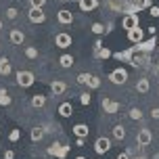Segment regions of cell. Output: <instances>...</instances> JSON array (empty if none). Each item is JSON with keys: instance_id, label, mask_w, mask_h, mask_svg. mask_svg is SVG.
<instances>
[{"instance_id": "7", "label": "cell", "mask_w": 159, "mask_h": 159, "mask_svg": "<svg viewBox=\"0 0 159 159\" xmlns=\"http://www.w3.org/2000/svg\"><path fill=\"white\" fill-rule=\"evenodd\" d=\"M27 17H30V21H32V23H44V21H46V13H44L42 8H36V7L30 8Z\"/></svg>"}, {"instance_id": "41", "label": "cell", "mask_w": 159, "mask_h": 159, "mask_svg": "<svg viewBox=\"0 0 159 159\" xmlns=\"http://www.w3.org/2000/svg\"><path fill=\"white\" fill-rule=\"evenodd\" d=\"M75 159H86V157H75Z\"/></svg>"}, {"instance_id": "24", "label": "cell", "mask_w": 159, "mask_h": 159, "mask_svg": "<svg viewBox=\"0 0 159 159\" xmlns=\"http://www.w3.org/2000/svg\"><path fill=\"white\" fill-rule=\"evenodd\" d=\"M11 103H13V98H11V94H8V90L0 88V107H8Z\"/></svg>"}, {"instance_id": "28", "label": "cell", "mask_w": 159, "mask_h": 159, "mask_svg": "<svg viewBox=\"0 0 159 159\" xmlns=\"http://www.w3.org/2000/svg\"><path fill=\"white\" fill-rule=\"evenodd\" d=\"M90 30H92V34H96V36H101V34L107 32L103 23H92V25H90Z\"/></svg>"}, {"instance_id": "19", "label": "cell", "mask_w": 159, "mask_h": 159, "mask_svg": "<svg viewBox=\"0 0 159 159\" xmlns=\"http://www.w3.org/2000/svg\"><path fill=\"white\" fill-rule=\"evenodd\" d=\"M134 50H136L134 46H130L128 50H124V52H115L113 57H115L117 61H128V63H130V59H132V55H134Z\"/></svg>"}, {"instance_id": "18", "label": "cell", "mask_w": 159, "mask_h": 159, "mask_svg": "<svg viewBox=\"0 0 159 159\" xmlns=\"http://www.w3.org/2000/svg\"><path fill=\"white\" fill-rule=\"evenodd\" d=\"M149 88H151L149 78H140L138 82H136V92H140V94H147V92H149Z\"/></svg>"}, {"instance_id": "2", "label": "cell", "mask_w": 159, "mask_h": 159, "mask_svg": "<svg viewBox=\"0 0 159 159\" xmlns=\"http://www.w3.org/2000/svg\"><path fill=\"white\" fill-rule=\"evenodd\" d=\"M15 78H17V84H19L21 88H30L34 82H36V78H34L32 71H17Z\"/></svg>"}, {"instance_id": "11", "label": "cell", "mask_w": 159, "mask_h": 159, "mask_svg": "<svg viewBox=\"0 0 159 159\" xmlns=\"http://www.w3.org/2000/svg\"><path fill=\"white\" fill-rule=\"evenodd\" d=\"M157 46V38L155 36H151V40H147V42H140V44H136V50H140V52H151L153 48Z\"/></svg>"}, {"instance_id": "39", "label": "cell", "mask_w": 159, "mask_h": 159, "mask_svg": "<svg viewBox=\"0 0 159 159\" xmlns=\"http://www.w3.org/2000/svg\"><path fill=\"white\" fill-rule=\"evenodd\" d=\"M15 157V153L13 151H4V159H13Z\"/></svg>"}, {"instance_id": "42", "label": "cell", "mask_w": 159, "mask_h": 159, "mask_svg": "<svg viewBox=\"0 0 159 159\" xmlns=\"http://www.w3.org/2000/svg\"><path fill=\"white\" fill-rule=\"evenodd\" d=\"M0 30H2V21H0Z\"/></svg>"}, {"instance_id": "30", "label": "cell", "mask_w": 159, "mask_h": 159, "mask_svg": "<svg viewBox=\"0 0 159 159\" xmlns=\"http://www.w3.org/2000/svg\"><path fill=\"white\" fill-rule=\"evenodd\" d=\"M130 119H143V111L138 107H132L130 109Z\"/></svg>"}, {"instance_id": "31", "label": "cell", "mask_w": 159, "mask_h": 159, "mask_svg": "<svg viewBox=\"0 0 159 159\" xmlns=\"http://www.w3.org/2000/svg\"><path fill=\"white\" fill-rule=\"evenodd\" d=\"M94 55L98 57V59H109V57H111V50H109V48H101V50H96Z\"/></svg>"}, {"instance_id": "35", "label": "cell", "mask_w": 159, "mask_h": 159, "mask_svg": "<svg viewBox=\"0 0 159 159\" xmlns=\"http://www.w3.org/2000/svg\"><path fill=\"white\" fill-rule=\"evenodd\" d=\"M30 2H32V7H36V8H42L46 0H30Z\"/></svg>"}, {"instance_id": "1", "label": "cell", "mask_w": 159, "mask_h": 159, "mask_svg": "<svg viewBox=\"0 0 159 159\" xmlns=\"http://www.w3.org/2000/svg\"><path fill=\"white\" fill-rule=\"evenodd\" d=\"M138 25H140V17H138V13H126V15L121 17V27H124L126 32L136 30Z\"/></svg>"}, {"instance_id": "26", "label": "cell", "mask_w": 159, "mask_h": 159, "mask_svg": "<svg viewBox=\"0 0 159 159\" xmlns=\"http://www.w3.org/2000/svg\"><path fill=\"white\" fill-rule=\"evenodd\" d=\"M113 138L115 140H124L126 138V128L121 126V124H117V126L113 128Z\"/></svg>"}, {"instance_id": "23", "label": "cell", "mask_w": 159, "mask_h": 159, "mask_svg": "<svg viewBox=\"0 0 159 159\" xmlns=\"http://www.w3.org/2000/svg\"><path fill=\"white\" fill-rule=\"evenodd\" d=\"M46 105V96L44 94H34L32 96V107H36V109H42Z\"/></svg>"}, {"instance_id": "22", "label": "cell", "mask_w": 159, "mask_h": 159, "mask_svg": "<svg viewBox=\"0 0 159 159\" xmlns=\"http://www.w3.org/2000/svg\"><path fill=\"white\" fill-rule=\"evenodd\" d=\"M59 65H61L63 69H69V67H73V57H71V55H61V57H59Z\"/></svg>"}, {"instance_id": "3", "label": "cell", "mask_w": 159, "mask_h": 159, "mask_svg": "<svg viewBox=\"0 0 159 159\" xmlns=\"http://www.w3.org/2000/svg\"><path fill=\"white\" fill-rule=\"evenodd\" d=\"M109 80H111V84L121 86V84H126V80H128V71L124 67H117V69H113V71L109 73Z\"/></svg>"}, {"instance_id": "29", "label": "cell", "mask_w": 159, "mask_h": 159, "mask_svg": "<svg viewBox=\"0 0 159 159\" xmlns=\"http://www.w3.org/2000/svg\"><path fill=\"white\" fill-rule=\"evenodd\" d=\"M25 57H27V59H38V48L27 46L25 48Z\"/></svg>"}, {"instance_id": "15", "label": "cell", "mask_w": 159, "mask_h": 159, "mask_svg": "<svg viewBox=\"0 0 159 159\" xmlns=\"http://www.w3.org/2000/svg\"><path fill=\"white\" fill-rule=\"evenodd\" d=\"M50 90H52V94H55V96H61L65 90H67V84L61 82V80H55V82L50 84Z\"/></svg>"}, {"instance_id": "5", "label": "cell", "mask_w": 159, "mask_h": 159, "mask_svg": "<svg viewBox=\"0 0 159 159\" xmlns=\"http://www.w3.org/2000/svg\"><path fill=\"white\" fill-rule=\"evenodd\" d=\"M109 151H111V140L105 138V136L96 138V143H94V153L96 155H105V153H109Z\"/></svg>"}, {"instance_id": "9", "label": "cell", "mask_w": 159, "mask_h": 159, "mask_svg": "<svg viewBox=\"0 0 159 159\" xmlns=\"http://www.w3.org/2000/svg\"><path fill=\"white\" fill-rule=\"evenodd\" d=\"M105 7L113 11V13H124L126 8V0H105Z\"/></svg>"}, {"instance_id": "33", "label": "cell", "mask_w": 159, "mask_h": 159, "mask_svg": "<svg viewBox=\"0 0 159 159\" xmlns=\"http://www.w3.org/2000/svg\"><path fill=\"white\" fill-rule=\"evenodd\" d=\"M17 15H19V11H17L15 7L7 8V17H8V19H17Z\"/></svg>"}, {"instance_id": "8", "label": "cell", "mask_w": 159, "mask_h": 159, "mask_svg": "<svg viewBox=\"0 0 159 159\" xmlns=\"http://www.w3.org/2000/svg\"><path fill=\"white\" fill-rule=\"evenodd\" d=\"M55 46H59V48H69L71 46V36L67 32H59L55 36Z\"/></svg>"}, {"instance_id": "4", "label": "cell", "mask_w": 159, "mask_h": 159, "mask_svg": "<svg viewBox=\"0 0 159 159\" xmlns=\"http://www.w3.org/2000/svg\"><path fill=\"white\" fill-rule=\"evenodd\" d=\"M136 143L138 147H149L153 143V134L149 128H143V130H138V134H136Z\"/></svg>"}, {"instance_id": "36", "label": "cell", "mask_w": 159, "mask_h": 159, "mask_svg": "<svg viewBox=\"0 0 159 159\" xmlns=\"http://www.w3.org/2000/svg\"><path fill=\"white\" fill-rule=\"evenodd\" d=\"M149 15L151 17H159V7H151L149 8Z\"/></svg>"}, {"instance_id": "21", "label": "cell", "mask_w": 159, "mask_h": 159, "mask_svg": "<svg viewBox=\"0 0 159 159\" xmlns=\"http://www.w3.org/2000/svg\"><path fill=\"white\" fill-rule=\"evenodd\" d=\"M0 75H11V61H8L7 57H2L0 59Z\"/></svg>"}, {"instance_id": "44", "label": "cell", "mask_w": 159, "mask_h": 159, "mask_svg": "<svg viewBox=\"0 0 159 159\" xmlns=\"http://www.w3.org/2000/svg\"><path fill=\"white\" fill-rule=\"evenodd\" d=\"M157 94H159V90H157Z\"/></svg>"}, {"instance_id": "37", "label": "cell", "mask_w": 159, "mask_h": 159, "mask_svg": "<svg viewBox=\"0 0 159 159\" xmlns=\"http://www.w3.org/2000/svg\"><path fill=\"white\" fill-rule=\"evenodd\" d=\"M151 117L153 119H159V107H153V109H151Z\"/></svg>"}, {"instance_id": "14", "label": "cell", "mask_w": 159, "mask_h": 159, "mask_svg": "<svg viewBox=\"0 0 159 159\" xmlns=\"http://www.w3.org/2000/svg\"><path fill=\"white\" fill-rule=\"evenodd\" d=\"M128 40H130L134 46H136V44H140V42H143V30H140V27L130 30V32H128Z\"/></svg>"}, {"instance_id": "20", "label": "cell", "mask_w": 159, "mask_h": 159, "mask_svg": "<svg viewBox=\"0 0 159 159\" xmlns=\"http://www.w3.org/2000/svg\"><path fill=\"white\" fill-rule=\"evenodd\" d=\"M88 132H90V130H88L86 124H75V126H73V134L78 136V138H86Z\"/></svg>"}, {"instance_id": "13", "label": "cell", "mask_w": 159, "mask_h": 159, "mask_svg": "<svg viewBox=\"0 0 159 159\" xmlns=\"http://www.w3.org/2000/svg\"><path fill=\"white\" fill-rule=\"evenodd\" d=\"M101 105H103L105 113H117V111H119V103H115V101H109L107 96L101 101Z\"/></svg>"}, {"instance_id": "27", "label": "cell", "mask_w": 159, "mask_h": 159, "mask_svg": "<svg viewBox=\"0 0 159 159\" xmlns=\"http://www.w3.org/2000/svg\"><path fill=\"white\" fill-rule=\"evenodd\" d=\"M42 136H44V130H42V128H34V130H32V140H34V143H40Z\"/></svg>"}, {"instance_id": "16", "label": "cell", "mask_w": 159, "mask_h": 159, "mask_svg": "<svg viewBox=\"0 0 159 159\" xmlns=\"http://www.w3.org/2000/svg\"><path fill=\"white\" fill-rule=\"evenodd\" d=\"M59 115H61V117H71L73 115V105L69 103V101L61 103L59 105Z\"/></svg>"}, {"instance_id": "38", "label": "cell", "mask_w": 159, "mask_h": 159, "mask_svg": "<svg viewBox=\"0 0 159 159\" xmlns=\"http://www.w3.org/2000/svg\"><path fill=\"white\" fill-rule=\"evenodd\" d=\"M101 48H103V42H101V40H96V42H94V52H96V50H101Z\"/></svg>"}, {"instance_id": "43", "label": "cell", "mask_w": 159, "mask_h": 159, "mask_svg": "<svg viewBox=\"0 0 159 159\" xmlns=\"http://www.w3.org/2000/svg\"><path fill=\"white\" fill-rule=\"evenodd\" d=\"M157 44H159V40H157Z\"/></svg>"}, {"instance_id": "40", "label": "cell", "mask_w": 159, "mask_h": 159, "mask_svg": "<svg viewBox=\"0 0 159 159\" xmlns=\"http://www.w3.org/2000/svg\"><path fill=\"white\" fill-rule=\"evenodd\" d=\"M117 159H130V155L124 151V153H119V155H117Z\"/></svg>"}, {"instance_id": "32", "label": "cell", "mask_w": 159, "mask_h": 159, "mask_svg": "<svg viewBox=\"0 0 159 159\" xmlns=\"http://www.w3.org/2000/svg\"><path fill=\"white\" fill-rule=\"evenodd\" d=\"M90 101H92L90 92H82V94H80V103L84 105V107H86V105H90Z\"/></svg>"}, {"instance_id": "17", "label": "cell", "mask_w": 159, "mask_h": 159, "mask_svg": "<svg viewBox=\"0 0 159 159\" xmlns=\"http://www.w3.org/2000/svg\"><path fill=\"white\" fill-rule=\"evenodd\" d=\"M80 8L84 13H92L94 8H98V0H80Z\"/></svg>"}, {"instance_id": "6", "label": "cell", "mask_w": 159, "mask_h": 159, "mask_svg": "<svg viewBox=\"0 0 159 159\" xmlns=\"http://www.w3.org/2000/svg\"><path fill=\"white\" fill-rule=\"evenodd\" d=\"M67 151H69V147H67V144H59V143H55L52 147H48V149H46L48 155H52V157H59V159H63L65 155H67Z\"/></svg>"}, {"instance_id": "10", "label": "cell", "mask_w": 159, "mask_h": 159, "mask_svg": "<svg viewBox=\"0 0 159 159\" xmlns=\"http://www.w3.org/2000/svg\"><path fill=\"white\" fill-rule=\"evenodd\" d=\"M57 21H59L61 25H69V23H73L71 11H67V8H61V11L57 13Z\"/></svg>"}, {"instance_id": "34", "label": "cell", "mask_w": 159, "mask_h": 159, "mask_svg": "<svg viewBox=\"0 0 159 159\" xmlns=\"http://www.w3.org/2000/svg\"><path fill=\"white\" fill-rule=\"evenodd\" d=\"M19 130H13V132H11V134H8V138H11V143H15V140H19Z\"/></svg>"}, {"instance_id": "12", "label": "cell", "mask_w": 159, "mask_h": 159, "mask_svg": "<svg viewBox=\"0 0 159 159\" xmlns=\"http://www.w3.org/2000/svg\"><path fill=\"white\" fill-rule=\"evenodd\" d=\"M8 40H11V44H23L25 42V34L21 32V30H11V34H8Z\"/></svg>"}, {"instance_id": "25", "label": "cell", "mask_w": 159, "mask_h": 159, "mask_svg": "<svg viewBox=\"0 0 159 159\" xmlns=\"http://www.w3.org/2000/svg\"><path fill=\"white\" fill-rule=\"evenodd\" d=\"M92 78H94L92 73H80L78 78H75V82H78V84H82V86H90Z\"/></svg>"}]
</instances>
